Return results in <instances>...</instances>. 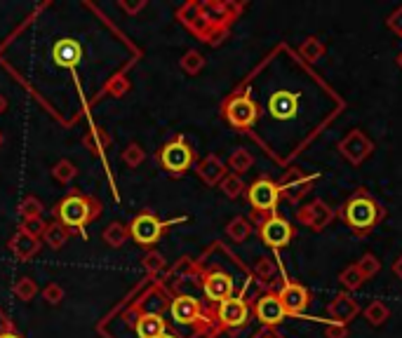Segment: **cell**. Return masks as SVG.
<instances>
[{"label": "cell", "instance_id": "obj_45", "mask_svg": "<svg viewBox=\"0 0 402 338\" xmlns=\"http://www.w3.org/2000/svg\"><path fill=\"white\" fill-rule=\"evenodd\" d=\"M393 273H395V275H398V277H400V280H402V256H400V259H398V261H395V263H393Z\"/></svg>", "mask_w": 402, "mask_h": 338}, {"label": "cell", "instance_id": "obj_30", "mask_svg": "<svg viewBox=\"0 0 402 338\" xmlns=\"http://www.w3.org/2000/svg\"><path fill=\"white\" fill-rule=\"evenodd\" d=\"M127 235L130 233H127V228L123 226V223H111V226L104 231V242L109 247H123Z\"/></svg>", "mask_w": 402, "mask_h": 338}, {"label": "cell", "instance_id": "obj_46", "mask_svg": "<svg viewBox=\"0 0 402 338\" xmlns=\"http://www.w3.org/2000/svg\"><path fill=\"white\" fill-rule=\"evenodd\" d=\"M123 8H125L127 12H137V10L144 8V3H137V5H125V3H123Z\"/></svg>", "mask_w": 402, "mask_h": 338}, {"label": "cell", "instance_id": "obj_2", "mask_svg": "<svg viewBox=\"0 0 402 338\" xmlns=\"http://www.w3.org/2000/svg\"><path fill=\"white\" fill-rule=\"evenodd\" d=\"M247 200H250L252 212L259 221V219H264V216L276 214V207L280 202V188H278L276 181L261 177L247 188Z\"/></svg>", "mask_w": 402, "mask_h": 338}, {"label": "cell", "instance_id": "obj_23", "mask_svg": "<svg viewBox=\"0 0 402 338\" xmlns=\"http://www.w3.org/2000/svg\"><path fill=\"white\" fill-rule=\"evenodd\" d=\"M339 282H341V287L346 289V294H351V292H358L367 280H365V275L360 273L358 266H348L346 270H341Z\"/></svg>", "mask_w": 402, "mask_h": 338}, {"label": "cell", "instance_id": "obj_13", "mask_svg": "<svg viewBox=\"0 0 402 338\" xmlns=\"http://www.w3.org/2000/svg\"><path fill=\"white\" fill-rule=\"evenodd\" d=\"M360 313V306L358 301L353 299L351 294L341 292L334 296V301L327 306V315H330V322H337V324H351V320H355Z\"/></svg>", "mask_w": 402, "mask_h": 338}, {"label": "cell", "instance_id": "obj_31", "mask_svg": "<svg viewBox=\"0 0 402 338\" xmlns=\"http://www.w3.org/2000/svg\"><path fill=\"white\" fill-rule=\"evenodd\" d=\"M219 186H221V191H224L226 198H231V200H236L245 193V184L238 174H226V179L221 181Z\"/></svg>", "mask_w": 402, "mask_h": 338}, {"label": "cell", "instance_id": "obj_42", "mask_svg": "<svg viewBox=\"0 0 402 338\" xmlns=\"http://www.w3.org/2000/svg\"><path fill=\"white\" fill-rule=\"evenodd\" d=\"M346 336H348V327H346V324L330 322L325 327V338H346Z\"/></svg>", "mask_w": 402, "mask_h": 338}, {"label": "cell", "instance_id": "obj_8", "mask_svg": "<svg viewBox=\"0 0 402 338\" xmlns=\"http://www.w3.org/2000/svg\"><path fill=\"white\" fill-rule=\"evenodd\" d=\"M332 219H334V212L323 200H313L311 205L299 207V212H297V221L313 233H323L332 223Z\"/></svg>", "mask_w": 402, "mask_h": 338}, {"label": "cell", "instance_id": "obj_32", "mask_svg": "<svg viewBox=\"0 0 402 338\" xmlns=\"http://www.w3.org/2000/svg\"><path fill=\"white\" fill-rule=\"evenodd\" d=\"M12 292H15V296L19 301H31L33 296L38 294V285L31 280V277H19V280L15 282V289H12Z\"/></svg>", "mask_w": 402, "mask_h": 338}, {"label": "cell", "instance_id": "obj_41", "mask_svg": "<svg viewBox=\"0 0 402 338\" xmlns=\"http://www.w3.org/2000/svg\"><path fill=\"white\" fill-rule=\"evenodd\" d=\"M165 266V259H163V254H158V252H151V254H146L144 256V268L149 270V273H158L160 268Z\"/></svg>", "mask_w": 402, "mask_h": 338}, {"label": "cell", "instance_id": "obj_22", "mask_svg": "<svg viewBox=\"0 0 402 338\" xmlns=\"http://www.w3.org/2000/svg\"><path fill=\"white\" fill-rule=\"evenodd\" d=\"M299 54L306 59V62L316 64L318 59L325 54V43H323V40H320L318 36H308L304 43L299 45Z\"/></svg>", "mask_w": 402, "mask_h": 338}, {"label": "cell", "instance_id": "obj_50", "mask_svg": "<svg viewBox=\"0 0 402 338\" xmlns=\"http://www.w3.org/2000/svg\"><path fill=\"white\" fill-rule=\"evenodd\" d=\"M398 66H400V69H402V52L398 54Z\"/></svg>", "mask_w": 402, "mask_h": 338}, {"label": "cell", "instance_id": "obj_47", "mask_svg": "<svg viewBox=\"0 0 402 338\" xmlns=\"http://www.w3.org/2000/svg\"><path fill=\"white\" fill-rule=\"evenodd\" d=\"M5 108H8V101H5V97H3V94H0V113H3Z\"/></svg>", "mask_w": 402, "mask_h": 338}, {"label": "cell", "instance_id": "obj_10", "mask_svg": "<svg viewBox=\"0 0 402 338\" xmlns=\"http://www.w3.org/2000/svg\"><path fill=\"white\" fill-rule=\"evenodd\" d=\"M278 299L283 303L287 315L299 317L306 313L308 303H311V292L304 285H299V282H285L283 289L278 292Z\"/></svg>", "mask_w": 402, "mask_h": 338}, {"label": "cell", "instance_id": "obj_37", "mask_svg": "<svg viewBox=\"0 0 402 338\" xmlns=\"http://www.w3.org/2000/svg\"><path fill=\"white\" fill-rule=\"evenodd\" d=\"M144 148L139 146V144H132V146H127L125 148V153H123V160L127 162V165L130 167H139L144 162Z\"/></svg>", "mask_w": 402, "mask_h": 338}, {"label": "cell", "instance_id": "obj_21", "mask_svg": "<svg viewBox=\"0 0 402 338\" xmlns=\"http://www.w3.org/2000/svg\"><path fill=\"white\" fill-rule=\"evenodd\" d=\"M137 334L139 338H160L165 334V322L158 315H146L137 324Z\"/></svg>", "mask_w": 402, "mask_h": 338}, {"label": "cell", "instance_id": "obj_43", "mask_svg": "<svg viewBox=\"0 0 402 338\" xmlns=\"http://www.w3.org/2000/svg\"><path fill=\"white\" fill-rule=\"evenodd\" d=\"M386 24H388V29H391L393 33H398V36H402V8L395 10L393 15L386 19Z\"/></svg>", "mask_w": 402, "mask_h": 338}, {"label": "cell", "instance_id": "obj_51", "mask_svg": "<svg viewBox=\"0 0 402 338\" xmlns=\"http://www.w3.org/2000/svg\"><path fill=\"white\" fill-rule=\"evenodd\" d=\"M160 338H174V336H170V334H167V331H165V334H163V336H160Z\"/></svg>", "mask_w": 402, "mask_h": 338}, {"label": "cell", "instance_id": "obj_24", "mask_svg": "<svg viewBox=\"0 0 402 338\" xmlns=\"http://www.w3.org/2000/svg\"><path fill=\"white\" fill-rule=\"evenodd\" d=\"M254 165V155L250 151H245V148H238V151H233L231 153V158H229V169H233V174H245V172H250Z\"/></svg>", "mask_w": 402, "mask_h": 338}, {"label": "cell", "instance_id": "obj_15", "mask_svg": "<svg viewBox=\"0 0 402 338\" xmlns=\"http://www.w3.org/2000/svg\"><path fill=\"white\" fill-rule=\"evenodd\" d=\"M205 294L207 299L214 301V303H221L226 299H231L233 296V289H236V285H233V277L221 273V270H214V273H210L205 277Z\"/></svg>", "mask_w": 402, "mask_h": 338}, {"label": "cell", "instance_id": "obj_29", "mask_svg": "<svg viewBox=\"0 0 402 338\" xmlns=\"http://www.w3.org/2000/svg\"><path fill=\"white\" fill-rule=\"evenodd\" d=\"M78 169L73 165L71 160H59L55 167H52V177H55L59 184H71L73 179H76Z\"/></svg>", "mask_w": 402, "mask_h": 338}, {"label": "cell", "instance_id": "obj_5", "mask_svg": "<svg viewBox=\"0 0 402 338\" xmlns=\"http://www.w3.org/2000/svg\"><path fill=\"white\" fill-rule=\"evenodd\" d=\"M316 181H318V174L308 177L304 169L292 167L290 172H287L285 177L278 181L280 198H285V200H290V202H299L301 198H306V195L311 193V188H313Z\"/></svg>", "mask_w": 402, "mask_h": 338}, {"label": "cell", "instance_id": "obj_36", "mask_svg": "<svg viewBox=\"0 0 402 338\" xmlns=\"http://www.w3.org/2000/svg\"><path fill=\"white\" fill-rule=\"evenodd\" d=\"M19 212H22L24 219H38V216L43 214V202H40L38 198H33V195H29V198L22 202Z\"/></svg>", "mask_w": 402, "mask_h": 338}, {"label": "cell", "instance_id": "obj_52", "mask_svg": "<svg viewBox=\"0 0 402 338\" xmlns=\"http://www.w3.org/2000/svg\"><path fill=\"white\" fill-rule=\"evenodd\" d=\"M0 146H3V132H0Z\"/></svg>", "mask_w": 402, "mask_h": 338}, {"label": "cell", "instance_id": "obj_4", "mask_svg": "<svg viewBox=\"0 0 402 338\" xmlns=\"http://www.w3.org/2000/svg\"><path fill=\"white\" fill-rule=\"evenodd\" d=\"M224 116L236 130H250L259 120V106L247 94H236L224 104Z\"/></svg>", "mask_w": 402, "mask_h": 338}, {"label": "cell", "instance_id": "obj_27", "mask_svg": "<svg viewBox=\"0 0 402 338\" xmlns=\"http://www.w3.org/2000/svg\"><path fill=\"white\" fill-rule=\"evenodd\" d=\"M226 233H229V238L233 242H245L247 238H250L252 226H250V221H247L245 216H236V219L226 226Z\"/></svg>", "mask_w": 402, "mask_h": 338}, {"label": "cell", "instance_id": "obj_16", "mask_svg": "<svg viewBox=\"0 0 402 338\" xmlns=\"http://www.w3.org/2000/svg\"><path fill=\"white\" fill-rule=\"evenodd\" d=\"M160 231H163V223L151 214L137 216L132 223V238L137 240L139 245H153V242L158 240Z\"/></svg>", "mask_w": 402, "mask_h": 338}, {"label": "cell", "instance_id": "obj_11", "mask_svg": "<svg viewBox=\"0 0 402 338\" xmlns=\"http://www.w3.org/2000/svg\"><path fill=\"white\" fill-rule=\"evenodd\" d=\"M217 320L221 322V327H229V329L245 327L247 320H250V306H247L245 299H236V296H231V299L219 303Z\"/></svg>", "mask_w": 402, "mask_h": 338}, {"label": "cell", "instance_id": "obj_44", "mask_svg": "<svg viewBox=\"0 0 402 338\" xmlns=\"http://www.w3.org/2000/svg\"><path fill=\"white\" fill-rule=\"evenodd\" d=\"M5 334H12V322L8 320V315L0 310V336H5Z\"/></svg>", "mask_w": 402, "mask_h": 338}, {"label": "cell", "instance_id": "obj_6", "mask_svg": "<svg viewBox=\"0 0 402 338\" xmlns=\"http://www.w3.org/2000/svg\"><path fill=\"white\" fill-rule=\"evenodd\" d=\"M95 212H92V202L83 198V195H71L62 202L59 207V219H62V226H71V228H83L87 221L95 219Z\"/></svg>", "mask_w": 402, "mask_h": 338}, {"label": "cell", "instance_id": "obj_33", "mask_svg": "<svg viewBox=\"0 0 402 338\" xmlns=\"http://www.w3.org/2000/svg\"><path fill=\"white\" fill-rule=\"evenodd\" d=\"M83 144L90 148L92 153H99L102 148H106V146L111 144V137H109V134H106L104 130H95V132H90V134H87V137L83 139Z\"/></svg>", "mask_w": 402, "mask_h": 338}, {"label": "cell", "instance_id": "obj_12", "mask_svg": "<svg viewBox=\"0 0 402 338\" xmlns=\"http://www.w3.org/2000/svg\"><path fill=\"white\" fill-rule=\"evenodd\" d=\"M254 315H257V320L261 324H266V327H278V324L287 317L283 303H280V299H278V294L261 296V299L254 303Z\"/></svg>", "mask_w": 402, "mask_h": 338}, {"label": "cell", "instance_id": "obj_39", "mask_svg": "<svg viewBox=\"0 0 402 338\" xmlns=\"http://www.w3.org/2000/svg\"><path fill=\"white\" fill-rule=\"evenodd\" d=\"M43 299L48 301L50 306H59V303L64 301V289L52 282V285H48V287L43 289Z\"/></svg>", "mask_w": 402, "mask_h": 338}, {"label": "cell", "instance_id": "obj_17", "mask_svg": "<svg viewBox=\"0 0 402 338\" xmlns=\"http://www.w3.org/2000/svg\"><path fill=\"white\" fill-rule=\"evenodd\" d=\"M198 177L205 181L207 186H217L226 179V165L217 155H207L198 162Z\"/></svg>", "mask_w": 402, "mask_h": 338}, {"label": "cell", "instance_id": "obj_26", "mask_svg": "<svg viewBox=\"0 0 402 338\" xmlns=\"http://www.w3.org/2000/svg\"><path fill=\"white\" fill-rule=\"evenodd\" d=\"M391 317V310H388L386 303L381 301H372L370 306L365 308V320L372 324V327H381V324H386V320Z\"/></svg>", "mask_w": 402, "mask_h": 338}, {"label": "cell", "instance_id": "obj_19", "mask_svg": "<svg viewBox=\"0 0 402 338\" xmlns=\"http://www.w3.org/2000/svg\"><path fill=\"white\" fill-rule=\"evenodd\" d=\"M80 45L76 40H59L55 45V62L59 66H64V69H73V66H78L80 62Z\"/></svg>", "mask_w": 402, "mask_h": 338}, {"label": "cell", "instance_id": "obj_38", "mask_svg": "<svg viewBox=\"0 0 402 338\" xmlns=\"http://www.w3.org/2000/svg\"><path fill=\"white\" fill-rule=\"evenodd\" d=\"M45 228H48V223H45L43 219H24V223H22V231L26 233V235H31V238H40V235L45 233Z\"/></svg>", "mask_w": 402, "mask_h": 338}, {"label": "cell", "instance_id": "obj_25", "mask_svg": "<svg viewBox=\"0 0 402 338\" xmlns=\"http://www.w3.org/2000/svg\"><path fill=\"white\" fill-rule=\"evenodd\" d=\"M43 238L52 249H62L66 245V240H69V231H66V226H62V223H50V226L45 228Z\"/></svg>", "mask_w": 402, "mask_h": 338}, {"label": "cell", "instance_id": "obj_1", "mask_svg": "<svg viewBox=\"0 0 402 338\" xmlns=\"http://www.w3.org/2000/svg\"><path fill=\"white\" fill-rule=\"evenodd\" d=\"M339 216L353 235L365 238V235H370L374 228L384 221L386 212H384V207H381L379 202L365 191V188H358V191H355L351 198L341 205Z\"/></svg>", "mask_w": 402, "mask_h": 338}, {"label": "cell", "instance_id": "obj_48", "mask_svg": "<svg viewBox=\"0 0 402 338\" xmlns=\"http://www.w3.org/2000/svg\"><path fill=\"white\" fill-rule=\"evenodd\" d=\"M257 338H280V336H276V334H271V331H266V334H259Z\"/></svg>", "mask_w": 402, "mask_h": 338}, {"label": "cell", "instance_id": "obj_34", "mask_svg": "<svg viewBox=\"0 0 402 338\" xmlns=\"http://www.w3.org/2000/svg\"><path fill=\"white\" fill-rule=\"evenodd\" d=\"M355 266L360 268V273L365 275V280H372L374 275H379V270H381V263H379V259L374 254H370L367 252L363 259H360L358 263H355Z\"/></svg>", "mask_w": 402, "mask_h": 338}, {"label": "cell", "instance_id": "obj_18", "mask_svg": "<svg viewBox=\"0 0 402 338\" xmlns=\"http://www.w3.org/2000/svg\"><path fill=\"white\" fill-rule=\"evenodd\" d=\"M8 247H10V252L15 254L17 259H22V261L31 259V256H36L38 249H40L38 240L31 238V235H26L24 231H19V233L12 235V240L8 242Z\"/></svg>", "mask_w": 402, "mask_h": 338}, {"label": "cell", "instance_id": "obj_7", "mask_svg": "<svg viewBox=\"0 0 402 338\" xmlns=\"http://www.w3.org/2000/svg\"><path fill=\"white\" fill-rule=\"evenodd\" d=\"M374 151V144L372 139L367 137L363 130H353L348 132L344 139L339 141V153L351 162V165H363V162L370 158Z\"/></svg>", "mask_w": 402, "mask_h": 338}, {"label": "cell", "instance_id": "obj_40", "mask_svg": "<svg viewBox=\"0 0 402 338\" xmlns=\"http://www.w3.org/2000/svg\"><path fill=\"white\" fill-rule=\"evenodd\" d=\"M127 90H130V83H127L125 76H113V80L109 83V92L113 97H125Z\"/></svg>", "mask_w": 402, "mask_h": 338}, {"label": "cell", "instance_id": "obj_3", "mask_svg": "<svg viewBox=\"0 0 402 338\" xmlns=\"http://www.w3.org/2000/svg\"><path fill=\"white\" fill-rule=\"evenodd\" d=\"M259 235L261 240H264L266 247L271 249H283L287 245H292L294 235V226L290 221H285L283 216L278 214H271V216H264V219H259Z\"/></svg>", "mask_w": 402, "mask_h": 338}, {"label": "cell", "instance_id": "obj_28", "mask_svg": "<svg viewBox=\"0 0 402 338\" xmlns=\"http://www.w3.org/2000/svg\"><path fill=\"white\" fill-rule=\"evenodd\" d=\"M179 64H182V69L189 73V76H198V73L205 69V57L198 50H189Z\"/></svg>", "mask_w": 402, "mask_h": 338}, {"label": "cell", "instance_id": "obj_49", "mask_svg": "<svg viewBox=\"0 0 402 338\" xmlns=\"http://www.w3.org/2000/svg\"><path fill=\"white\" fill-rule=\"evenodd\" d=\"M0 338H22V336H17L15 331H12V334H5V336H0Z\"/></svg>", "mask_w": 402, "mask_h": 338}, {"label": "cell", "instance_id": "obj_20", "mask_svg": "<svg viewBox=\"0 0 402 338\" xmlns=\"http://www.w3.org/2000/svg\"><path fill=\"white\" fill-rule=\"evenodd\" d=\"M172 315L177 322L191 324L200 317V303L196 299H191V296H182V299L172 303Z\"/></svg>", "mask_w": 402, "mask_h": 338}, {"label": "cell", "instance_id": "obj_14", "mask_svg": "<svg viewBox=\"0 0 402 338\" xmlns=\"http://www.w3.org/2000/svg\"><path fill=\"white\" fill-rule=\"evenodd\" d=\"M299 111V94L280 90L268 99V113L276 120H292Z\"/></svg>", "mask_w": 402, "mask_h": 338}, {"label": "cell", "instance_id": "obj_9", "mask_svg": "<svg viewBox=\"0 0 402 338\" xmlns=\"http://www.w3.org/2000/svg\"><path fill=\"white\" fill-rule=\"evenodd\" d=\"M160 162H163V167L167 169V172L182 174L191 167L193 151H191V146H186V141L179 137L177 141H172V144H167L163 148V153H160Z\"/></svg>", "mask_w": 402, "mask_h": 338}, {"label": "cell", "instance_id": "obj_35", "mask_svg": "<svg viewBox=\"0 0 402 338\" xmlns=\"http://www.w3.org/2000/svg\"><path fill=\"white\" fill-rule=\"evenodd\" d=\"M254 275L261 280V285H268V282L276 277V263H273L271 259H261L257 263V268H254Z\"/></svg>", "mask_w": 402, "mask_h": 338}]
</instances>
